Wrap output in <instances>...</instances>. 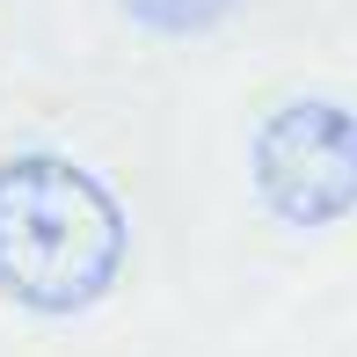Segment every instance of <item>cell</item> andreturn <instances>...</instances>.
I'll return each mask as SVG.
<instances>
[{
    "mask_svg": "<svg viewBox=\"0 0 357 357\" xmlns=\"http://www.w3.org/2000/svg\"><path fill=\"white\" fill-rule=\"evenodd\" d=\"M132 255V219L117 190L73 153L0 160V299L37 321H73L102 306Z\"/></svg>",
    "mask_w": 357,
    "mask_h": 357,
    "instance_id": "6da1fadb",
    "label": "cell"
},
{
    "mask_svg": "<svg viewBox=\"0 0 357 357\" xmlns=\"http://www.w3.org/2000/svg\"><path fill=\"white\" fill-rule=\"evenodd\" d=\"M248 183L278 226H343L357 212V109L335 95H284L248 139Z\"/></svg>",
    "mask_w": 357,
    "mask_h": 357,
    "instance_id": "7a4b0ae2",
    "label": "cell"
},
{
    "mask_svg": "<svg viewBox=\"0 0 357 357\" xmlns=\"http://www.w3.org/2000/svg\"><path fill=\"white\" fill-rule=\"evenodd\" d=\"M124 22H139L146 37H204V29H219L226 15L241 8V0H117Z\"/></svg>",
    "mask_w": 357,
    "mask_h": 357,
    "instance_id": "3957f363",
    "label": "cell"
}]
</instances>
